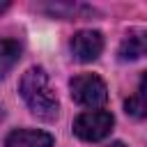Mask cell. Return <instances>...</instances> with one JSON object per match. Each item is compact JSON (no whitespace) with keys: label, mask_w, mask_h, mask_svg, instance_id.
<instances>
[{"label":"cell","mask_w":147,"mask_h":147,"mask_svg":"<svg viewBox=\"0 0 147 147\" xmlns=\"http://www.w3.org/2000/svg\"><path fill=\"white\" fill-rule=\"evenodd\" d=\"M124 108H126V113H129V115H133V117H140V119H145V117H147V74L140 78L138 90L133 92V96H129V99H126Z\"/></svg>","instance_id":"cell-8"},{"label":"cell","mask_w":147,"mask_h":147,"mask_svg":"<svg viewBox=\"0 0 147 147\" xmlns=\"http://www.w3.org/2000/svg\"><path fill=\"white\" fill-rule=\"evenodd\" d=\"M108 147H126V145H124V142H119V140H117V142H110V145H108Z\"/></svg>","instance_id":"cell-9"},{"label":"cell","mask_w":147,"mask_h":147,"mask_svg":"<svg viewBox=\"0 0 147 147\" xmlns=\"http://www.w3.org/2000/svg\"><path fill=\"white\" fill-rule=\"evenodd\" d=\"M5 147H53V136L37 129H16L5 138Z\"/></svg>","instance_id":"cell-5"},{"label":"cell","mask_w":147,"mask_h":147,"mask_svg":"<svg viewBox=\"0 0 147 147\" xmlns=\"http://www.w3.org/2000/svg\"><path fill=\"white\" fill-rule=\"evenodd\" d=\"M18 92L23 96V101L28 103V108L32 110V115L51 122L57 117L60 113V101L48 83V76L41 67H30L18 83Z\"/></svg>","instance_id":"cell-1"},{"label":"cell","mask_w":147,"mask_h":147,"mask_svg":"<svg viewBox=\"0 0 147 147\" xmlns=\"http://www.w3.org/2000/svg\"><path fill=\"white\" fill-rule=\"evenodd\" d=\"M7 7H9V2H0V14H2V11L7 9Z\"/></svg>","instance_id":"cell-10"},{"label":"cell","mask_w":147,"mask_h":147,"mask_svg":"<svg viewBox=\"0 0 147 147\" xmlns=\"http://www.w3.org/2000/svg\"><path fill=\"white\" fill-rule=\"evenodd\" d=\"M115 117L108 110H85L74 119V133L85 142H99L113 131Z\"/></svg>","instance_id":"cell-3"},{"label":"cell","mask_w":147,"mask_h":147,"mask_svg":"<svg viewBox=\"0 0 147 147\" xmlns=\"http://www.w3.org/2000/svg\"><path fill=\"white\" fill-rule=\"evenodd\" d=\"M21 57V44L16 39H0V78H5Z\"/></svg>","instance_id":"cell-7"},{"label":"cell","mask_w":147,"mask_h":147,"mask_svg":"<svg viewBox=\"0 0 147 147\" xmlns=\"http://www.w3.org/2000/svg\"><path fill=\"white\" fill-rule=\"evenodd\" d=\"M119 60H140L147 55V30H131L117 48Z\"/></svg>","instance_id":"cell-6"},{"label":"cell","mask_w":147,"mask_h":147,"mask_svg":"<svg viewBox=\"0 0 147 147\" xmlns=\"http://www.w3.org/2000/svg\"><path fill=\"white\" fill-rule=\"evenodd\" d=\"M71 99L85 108H99L108 101V87L96 74H78L69 83Z\"/></svg>","instance_id":"cell-2"},{"label":"cell","mask_w":147,"mask_h":147,"mask_svg":"<svg viewBox=\"0 0 147 147\" xmlns=\"http://www.w3.org/2000/svg\"><path fill=\"white\" fill-rule=\"evenodd\" d=\"M103 51V37L96 30H80L71 39V53L78 62H92Z\"/></svg>","instance_id":"cell-4"}]
</instances>
